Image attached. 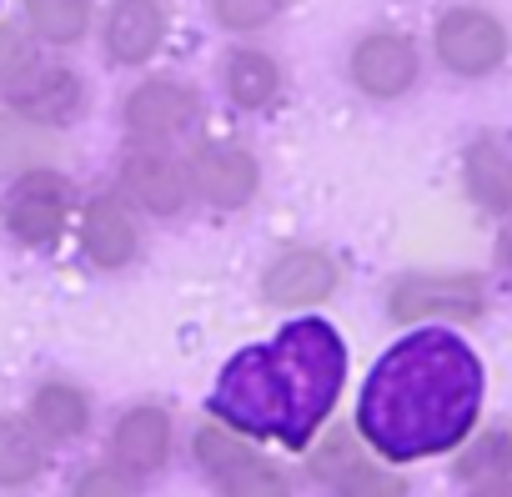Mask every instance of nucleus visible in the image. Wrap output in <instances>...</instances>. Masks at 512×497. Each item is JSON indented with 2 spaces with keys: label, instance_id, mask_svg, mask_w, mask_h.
<instances>
[{
  "label": "nucleus",
  "instance_id": "obj_15",
  "mask_svg": "<svg viewBox=\"0 0 512 497\" xmlns=\"http://www.w3.org/2000/svg\"><path fill=\"white\" fill-rule=\"evenodd\" d=\"M387 317L412 327V322H472L482 317V287L477 277H402L387 292Z\"/></svg>",
  "mask_w": 512,
  "mask_h": 497
},
{
  "label": "nucleus",
  "instance_id": "obj_3",
  "mask_svg": "<svg viewBox=\"0 0 512 497\" xmlns=\"http://www.w3.org/2000/svg\"><path fill=\"white\" fill-rule=\"evenodd\" d=\"M76 216V191L56 166H36L6 181L0 196V226L11 231V241H21L26 252H56L66 241V226Z\"/></svg>",
  "mask_w": 512,
  "mask_h": 497
},
{
  "label": "nucleus",
  "instance_id": "obj_7",
  "mask_svg": "<svg viewBox=\"0 0 512 497\" xmlns=\"http://www.w3.org/2000/svg\"><path fill=\"white\" fill-rule=\"evenodd\" d=\"M116 181L156 221H176L196 201L191 176H186V156H176L171 146H156V141H131L116 156Z\"/></svg>",
  "mask_w": 512,
  "mask_h": 497
},
{
  "label": "nucleus",
  "instance_id": "obj_4",
  "mask_svg": "<svg viewBox=\"0 0 512 497\" xmlns=\"http://www.w3.org/2000/svg\"><path fill=\"white\" fill-rule=\"evenodd\" d=\"M512 41L507 26L487 11V6H447L432 21V56L447 76L457 81H487L502 71Z\"/></svg>",
  "mask_w": 512,
  "mask_h": 497
},
{
  "label": "nucleus",
  "instance_id": "obj_20",
  "mask_svg": "<svg viewBox=\"0 0 512 497\" xmlns=\"http://www.w3.org/2000/svg\"><path fill=\"white\" fill-rule=\"evenodd\" d=\"M312 477L327 482L332 492H402V482L387 477V472H377L347 432H337V437L322 442V452L312 457Z\"/></svg>",
  "mask_w": 512,
  "mask_h": 497
},
{
  "label": "nucleus",
  "instance_id": "obj_10",
  "mask_svg": "<svg viewBox=\"0 0 512 497\" xmlns=\"http://www.w3.org/2000/svg\"><path fill=\"white\" fill-rule=\"evenodd\" d=\"M342 287V262L327 246H282V252L262 267V302L277 312H312L322 302H332Z\"/></svg>",
  "mask_w": 512,
  "mask_h": 497
},
{
  "label": "nucleus",
  "instance_id": "obj_11",
  "mask_svg": "<svg viewBox=\"0 0 512 497\" xmlns=\"http://www.w3.org/2000/svg\"><path fill=\"white\" fill-rule=\"evenodd\" d=\"M81 257L96 272H126L141 257V221L126 191H96L81 206Z\"/></svg>",
  "mask_w": 512,
  "mask_h": 497
},
{
  "label": "nucleus",
  "instance_id": "obj_9",
  "mask_svg": "<svg viewBox=\"0 0 512 497\" xmlns=\"http://www.w3.org/2000/svg\"><path fill=\"white\" fill-rule=\"evenodd\" d=\"M191 457H196V467H201L221 492H287V477L251 447L246 432L226 427L221 417H211V422L196 427Z\"/></svg>",
  "mask_w": 512,
  "mask_h": 497
},
{
  "label": "nucleus",
  "instance_id": "obj_13",
  "mask_svg": "<svg viewBox=\"0 0 512 497\" xmlns=\"http://www.w3.org/2000/svg\"><path fill=\"white\" fill-rule=\"evenodd\" d=\"M171 36V6L166 0H111L101 21V51L116 71H141L161 56Z\"/></svg>",
  "mask_w": 512,
  "mask_h": 497
},
{
  "label": "nucleus",
  "instance_id": "obj_1",
  "mask_svg": "<svg viewBox=\"0 0 512 497\" xmlns=\"http://www.w3.org/2000/svg\"><path fill=\"white\" fill-rule=\"evenodd\" d=\"M487 397V372L472 342L452 327L402 332L367 372L357 432L382 462H422L472 437Z\"/></svg>",
  "mask_w": 512,
  "mask_h": 497
},
{
  "label": "nucleus",
  "instance_id": "obj_24",
  "mask_svg": "<svg viewBox=\"0 0 512 497\" xmlns=\"http://www.w3.org/2000/svg\"><path fill=\"white\" fill-rule=\"evenodd\" d=\"M287 0H206V16L221 36L246 41V36H262L282 21Z\"/></svg>",
  "mask_w": 512,
  "mask_h": 497
},
{
  "label": "nucleus",
  "instance_id": "obj_19",
  "mask_svg": "<svg viewBox=\"0 0 512 497\" xmlns=\"http://www.w3.org/2000/svg\"><path fill=\"white\" fill-rule=\"evenodd\" d=\"M61 131L21 116L16 106H0V181H11L21 171H36V166H56L61 156Z\"/></svg>",
  "mask_w": 512,
  "mask_h": 497
},
{
  "label": "nucleus",
  "instance_id": "obj_26",
  "mask_svg": "<svg viewBox=\"0 0 512 497\" xmlns=\"http://www.w3.org/2000/svg\"><path fill=\"white\" fill-rule=\"evenodd\" d=\"M31 61V46H26V36L16 31V26H0V91H6L11 81H16V71Z\"/></svg>",
  "mask_w": 512,
  "mask_h": 497
},
{
  "label": "nucleus",
  "instance_id": "obj_25",
  "mask_svg": "<svg viewBox=\"0 0 512 497\" xmlns=\"http://www.w3.org/2000/svg\"><path fill=\"white\" fill-rule=\"evenodd\" d=\"M141 487V477H131L121 462H101V467H86L76 482H71V492H81V497H121V492H136Z\"/></svg>",
  "mask_w": 512,
  "mask_h": 497
},
{
  "label": "nucleus",
  "instance_id": "obj_12",
  "mask_svg": "<svg viewBox=\"0 0 512 497\" xmlns=\"http://www.w3.org/2000/svg\"><path fill=\"white\" fill-rule=\"evenodd\" d=\"M6 106H16L21 116L51 126V131H66L81 111H86V76L61 66V61H26L16 71V81L6 86Z\"/></svg>",
  "mask_w": 512,
  "mask_h": 497
},
{
  "label": "nucleus",
  "instance_id": "obj_16",
  "mask_svg": "<svg viewBox=\"0 0 512 497\" xmlns=\"http://www.w3.org/2000/svg\"><path fill=\"white\" fill-rule=\"evenodd\" d=\"M216 86H221V96H226L231 111L262 116V111L277 106V96H282V86H287V71H282V61H277L272 51H262V46H231V51L216 61Z\"/></svg>",
  "mask_w": 512,
  "mask_h": 497
},
{
  "label": "nucleus",
  "instance_id": "obj_23",
  "mask_svg": "<svg viewBox=\"0 0 512 497\" xmlns=\"http://www.w3.org/2000/svg\"><path fill=\"white\" fill-rule=\"evenodd\" d=\"M457 482H467L472 492H507L512 487V432L487 427L482 437H472L457 457Z\"/></svg>",
  "mask_w": 512,
  "mask_h": 497
},
{
  "label": "nucleus",
  "instance_id": "obj_5",
  "mask_svg": "<svg viewBox=\"0 0 512 497\" xmlns=\"http://www.w3.org/2000/svg\"><path fill=\"white\" fill-rule=\"evenodd\" d=\"M206 121V101L191 81L181 76H146L126 91L121 101V126L131 141H156L171 146L181 136H191Z\"/></svg>",
  "mask_w": 512,
  "mask_h": 497
},
{
  "label": "nucleus",
  "instance_id": "obj_6",
  "mask_svg": "<svg viewBox=\"0 0 512 497\" xmlns=\"http://www.w3.org/2000/svg\"><path fill=\"white\" fill-rule=\"evenodd\" d=\"M347 81H352L357 96H367L377 106H392V101L417 91V81H422V46L407 31H387V26L367 31L347 51Z\"/></svg>",
  "mask_w": 512,
  "mask_h": 497
},
{
  "label": "nucleus",
  "instance_id": "obj_22",
  "mask_svg": "<svg viewBox=\"0 0 512 497\" xmlns=\"http://www.w3.org/2000/svg\"><path fill=\"white\" fill-rule=\"evenodd\" d=\"M21 16L41 46L71 51L96 26V0H21Z\"/></svg>",
  "mask_w": 512,
  "mask_h": 497
},
{
  "label": "nucleus",
  "instance_id": "obj_21",
  "mask_svg": "<svg viewBox=\"0 0 512 497\" xmlns=\"http://www.w3.org/2000/svg\"><path fill=\"white\" fill-rule=\"evenodd\" d=\"M51 467V442L26 412H0V487H31Z\"/></svg>",
  "mask_w": 512,
  "mask_h": 497
},
{
  "label": "nucleus",
  "instance_id": "obj_8",
  "mask_svg": "<svg viewBox=\"0 0 512 497\" xmlns=\"http://www.w3.org/2000/svg\"><path fill=\"white\" fill-rule=\"evenodd\" d=\"M191 196L211 211H246L262 196V156L241 141H201L186 156Z\"/></svg>",
  "mask_w": 512,
  "mask_h": 497
},
{
  "label": "nucleus",
  "instance_id": "obj_27",
  "mask_svg": "<svg viewBox=\"0 0 512 497\" xmlns=\"http://www.w3.org/2000/svg\"><path fill=\"white\" fill-rule=\"evenodd\" d=\"M497 262H502V272L512 277V226L502 231V241H497Z\"/></svg>",
  "mask_w": 512,
  "mask_h": 497
},
{
  "label": "nucleus",
  "instance_id": "obj_2",
  "mask_svg": "<svg viewBox=\"0 0 512 497\" xmlns=\"http://www.w3.org/2000/svg\"><path fill=\"white\" fill-rule=\"evenodd\" d=\"M347 382V342L322 317H297L277 337L226 357L211 387V417L251 442H282L307 452L332 417Z\"/></svg>",
  "mask_w": 512,
  "mask_h": 497
},
{
  "label": "nucleus",
  "instance_id": "obj_14",
  "mask_svg": "<svg viewBox=\"0 0 512 497\" xmlns=\"http://www.w3.org/2000/svg\"><path fill=\"white\" fill-rule=\"evenodd\" d=\"M111 462H121L131 477H156L166 462H171V447H176V422H171V407L166 402H136L126 407L116 422H111Z\"/></svg>",
  "mask_w": 512,
  "mask_h": 497
},
{
  "label": "nucleus",
  "instance_id": "obj_17",
  "mask_svg": "<svg viewBox=\"0 0 512 497\" xmlns=\"http://www.w3.org/2000/svg\"><path fill=\"white\" fill-rule=\"evenodd\" d=\"M26 417L36 422V432L51 442V447H66V442H81L96 422V397L71 382V377H46L31 387V402H26Z\"/></svg>",
  "mask_w": 512,
  "mask_h": 497
},
{
  "label": "nucleus",
  "instance_id": "obj_18",
  "mask_svg": "<svg viewBox=\"0 0 512 497\" xmlns=\"http://www.w3.org/2000/svg\"><path fill=\"white\" fill-rule=\"evenodd\" d=\"M462 186L472 196V206H482L487 216H507L512 211V151L497 136H477L462 151Z\"/></svg>",
  "mask_w": 512,
  "mask_h": 497
}]
</instances>
